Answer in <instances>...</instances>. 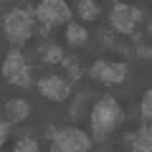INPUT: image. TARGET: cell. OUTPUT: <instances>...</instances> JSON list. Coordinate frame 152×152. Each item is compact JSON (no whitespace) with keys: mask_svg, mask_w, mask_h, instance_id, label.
Instances as JSON below:
<instances>
[{"mask_svg":"<svg viewBox=\"0 0 152 152\" xmlns=\"http://www.w3.org/2000/svg\"><path fill=\"white\" fill-rule=\"evenodd\" d=\"M119 122H122V109L114 99L104 96L91 107V129L96 132V137H104L112 129H117Z\"/></svg>","mask_w":152,"mask_h":152,"instance_id":"cell-1","label":"cell"},{"mask_svg":"<svg viewBox=\"0 0 152 152\" xmlns=\"http://www.w3.org/2000/svg\"><path fill=\"white\" fill-rule=\"evenodd\" d=\"M3 33L13 43H23L33 33V15L23 8H13L3 15Z\"/></svg>","mask_w":152,"mask_h":152,"instance_id":"cell-2","label":"cell"},{"mask_svg":"<svg viewBox=\"0 0 152 152\" xmlns=\"http://www.w3.org/2000/svg\"><path fill=\"white\" fill-rule=\"evenodd\" d=\"M53 152H91V140L79 127H61L53 134Z\"/></svg>","mask_w":152,"mask_h":152,"instance_id":"cell-3","label":"cell"},{"mask_svg":"<svg viewBox=\"0 0 152 152\" xmlns=\"http://www.w3.org/2000/svg\"><path fill=\"white\" fill-rule=\"evenodd\" d=\"M36 18L43 23L46 28H56L61 23L69 26L71 23V10L66 5L64 0H43V3H38L36 8Z\"/></svg>","mask_w":152,"mask_h":152,"instance_id":"cell-4","label":"cell"},{"mask_svg":"<svg viewBox=\"0 0 152 152\" xmlns=\"http://www.w3.org/2000/svg\"><path fill=\"white\" fill-rule=\"evenodd\" d=\"M3 79L15 86H28L31 84V71H28V64L23 58L20 51H10L3 61Z\"/></svg>","mask_w":152,"mask_h":152,"instance_id":"cell-5","label":"cell"},{"mask_svg":"<svg viewBox=\"0 0 152 152\" xmlns=\"http://www.w3.org/2000/svg\"><path fill=\"white\" fill-rule=\"evenodd\" d=\"M91 79H96V81L107 84V86H112V84H122L127 79V64H122V61H104L99 58L96 64L91 66Z\"/></svg>","mask_w":152,"mask_h":152,"instance_id":"cell-6","label":"cell"},{"mask_svg":"<svg viewBox=\"0 0 152 152\" xmlns=\"http://www.w3.org/2000/svg\"><path fill=\"white\" fill-rule=\"evenodd\" d=\"M142 18V10L124 3H112V26L119 33H132Z\"/></svg>","mask_w":152,"mask_h":152,"instance_id":"cell-7","label":"cell"},{"mask_svg":"<svg viewBox=\"0 0 152 152\" xmlns=\"http://www.w3.org/2000/svg\"><path fill=\"white\" fill-rule=\"evenodd\" d=\"M38 94L43 99H48V102H66L71 94V84L66 81L64 76H43L41 81H38Z\"/></svg>","mask_w":152,"mask_h":152,"instance_id":"cell-8","label":"cell"},{"mask_svg":"<svg viewBox=\"0 0 152 152\" xmlns=\"http://www.w3.org/2000/svg\"><path fill=\"white\" fill-rule=\"evenodd\" d=\"M31 114V104L26 99H8L5 102V119L8 122H23Z\"/></svg>","mask_w":152,"mask_h":152,"instance_id":"cell-9","label":"cell"},{"mask_svg":"<svg viewBox=\"0 0 152 152\" xmlns=\"http://www.w3.org/2000/svg\"><path fill=\"white\" fill-rule=\"evenodd\" d=\"M132 147L137 152H152V127H140L132 137Z\"/></svg>","mask_w":152,"mask_h":152,"instance_id":"cell-10","label":"cell"},{"mask_svg":"<svg viewBox=\"0 0 152 152\" xmlns=\"http://www.w3.org/2000/svg\"><path fill=\"white\" fill-rule=\"evenodd\" d=\"M66 41H69L71 46H86L89 31L84 26H79V23H69V26H66Z\"/></svg>","mask_w":152,"mask_h":152,"instance_id":"cell-11","label":"cell"},{"mask_svg":"<svg viewBox=\"0 0 152 152\" xmlns=\"http://www.w3.org/2000/svg\"><path fill=\"white\" fill-rule=\"evenodd\" d=\"M76 13H79V18H84V20H96L99 13H102V8H99V3H94V0H79Z\"/></svg>","mask_w":152,"mask_h":152,"instance_id":"cell-12","label":"cell"},{"mask_svg":"<svg viewBox=\"0 0 152 152\" xmlns=\"http://www.w3.org/2000/svg\"><path fill=\"white\" fill-rule=\"evenodd\" d=\"M13 152H41V145H38L36 140H31V137H23V140L15 142Z\"/></svg>","mask_w":152,"mask_h":152,"instance_id":"cell-13","label":"cell"},{"mask_svg":"<svg viewBox=\"0 0 152 152\" xmlns=\"http://www.w3.org/2000/svg\"><path fill=\"white\" fill-rule=\"evenodd\" d=\"M140 112H142L145 119L152 122V89H147V91H145V96H142V102H140Z\"/></svg>","mask_w":152,"mask_h":152,"instance_id":"cell-14","label":"cell"},{"mask_svg":"<svg viewBox=\"0 0 152 152\" xmlns=\"http://www.w3.org/2000/svg\"><path fill=\"white\" fill-rule=\"evenodd\" d=\"M43 58L51 61V64H58V61L64 58V53H61L58 46H46V48H43Z\"/></svg>","mask_w":152,"mask_h":152,"instance_id":"cell-15","label":"cell"},{"mask_svg":"<svg viewBox=\"0 0 152 152\" xmlns=\"http://www.w3.org/2000/svg\"><path fill=\"white\" fill-rule=\"evenodd\" d=\"M5 140H8V119H3V124H0V142L5 145Z\"/></svg>","mask_w":152,"mask_h":152,"instance_id":"cell-16","label":"cell"},{"mask_svg":"<svg viewBox=\"0 0 152 152\" xmlns=\"http://www.w3.org/2000/svg\"><path fill=\"white\" fill-rule=\"evenodd\" d=\"M140 56H145V58H147V56H152V51H150V48H145V46H142V48H140Z\"/></svg>","mask_w":152,"mask_h":152,"instance_id":"cell-17","label":"cell"}]
</instances>
